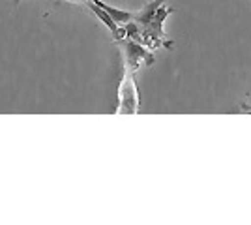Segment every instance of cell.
<instances>
[{
  "instance_id": "5",
  "label": "cell",
  "mask_w": 251,
  "mask_h": 225,
  "mask_svg": "<svg viewBox=\"0 0 251 225\" xmlns=\"http://www.w3.org/2000/svg\"><path fill=\"white\" fill-rule=\"evenodd\" d=\"M161 4H163V0H154V2L147 4L145 8H141L139 13H133V21H135L137 25H141V26H148V23L152 21L154 13H156V10Z\"/></svg>"
},
{
  "instance_id": "2",
  "label": "cell",
  "mask_w": 251,
  "mask_h": 225,
  "mask_svg": "<svg viewBox=\"0 0 251 225\" xmlns=\"http://www.w3.org/2000/svg\"><path fill=\"white\" fill-rule=\"evenodd\" d=\"M116 45L124 51V58H126V68L127 70H131V72H137L141 64H154V60H156V56L154 53L145 47V45H141V43L133 42V40H129V38H122V40H118Z\"/></svg>"
},
{
  "instance_id": "3",
  "label": "cell",
  "mask_w": 251,
  "mask_h": 225,
  "mask_svg": "<svg viewBox=\"0 0 251 225\" xmlns=\"http://www.w3.org/2000/svg\"><path fill=\"white\" fill-rule=\"evenodd\" d=\"M171 13H175V8H167V6H159L156 10V13H154V17H152V21L148 23V28L152 30V32H156L161 40H167V36H165V32H163V21L167 19Z\"/></svg>"
},
{
  "instance_id": "1",
  "label": "cell",
  "mask_w": 251,
  "mask_h": 225,
  "mask_svg": "<svg viewBox=\"0 0 251 225\" xmlns=\"http://www.w3.org/2000/svg\"><path fill=\"white\" fill-rule=\"evenodd\" d=\"M133 74L135 72L126 68L122 83L118 86V107H116L118 115H126V113L127 115H135V113H139V92H137Z\"/></svg>"
},
{
  "instance_id": "6",
  "label": "cell",
  "mask_w": 251,
  "mask_h": 225,
  "mask_svg": "<svg viewBox=\"0 0 251 225\" xmlns=\"http://www.w3.org/2000/svg\"><path fill=\"white\" fill-rule=\"evenodd\" d=\"M74 2H83V0H74Z\"/></svg>"
},
{
  "instance_id": "4",
  "label": "cell",
  "mask_w": 251,
  "mask_h": 225,
  "mask_svg": "<svg viewBox=\"0 0 251 225\" xmlns=\"http://www.w3.org/2000/svg\"><path fill=\"white\" fill-rule=\"evenodd\" d=\"M94 4H98L101 10H105L109 15H111V19L116 23V25H126L127 21H131L133 19V13L131 11H126V10H118V8H113V6H109V4H105L103 0H92Z\"/></svg>"
}]
</instances>
